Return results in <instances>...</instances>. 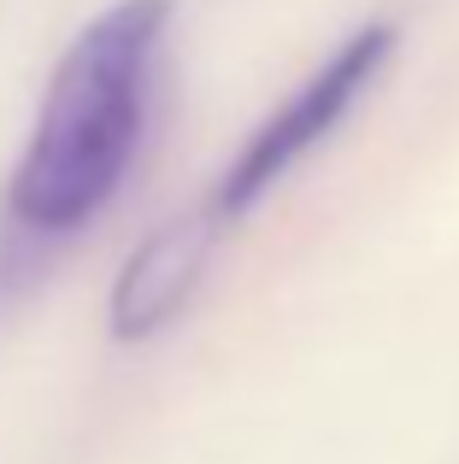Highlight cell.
I'll return each mask as SVG.
<instances>
[{
    "label": "cell",
    "mask_w": 459,
    "mask_h": 464,
    "mask_svg": "<svg viewBox=\"0 0 459 464\" xmlns=\"http://www.w3.org/2000/svg\"><path fill=\"white\" fill-rule=\"evenodd\" d=\"M171 24L177 0H112L65 42L30 141L0 188V212L12 224L71 247L118 200L148 141L153 77Z\"/></svg>",
    "instance_id": "obj_1"
},
{
    "label": "cell",
    "mask_w": 459,
    "mask_h": 464,
    "mask_svg": "<svg viewBox=\"0 0 459 464\" xmlns=\"http://www.w3.org/2000/svg\"><path fill=\"white\" fill-rule=\"evenodd\" d=\"M230 236L224 218L207 200L171 212L160 229L136 241L124 253L112 276V295H106V335L118 347H142V341L165 335L189 306H195L200 283H207V265L219 253V241Z\"/></svg>",
    "instance_id": "obj_3"
},
{
    "label": "cell",
    "mask_w": 459,
    "mask_h": 464,
    "mask_svg": "<svg viewBox=\"0 0 459 464\" xmlns=\"http://www.w3.org/2000/svg\"><path fill=\"white\" fill-rule=\"evenodd\" d=\"M59 253H65L59 241L30 236L24 224H12V218L0 212V306H18V300L47 276V265H54Z\"/></svg>",
    "instance_id": "obj_4"
},
{
    "label": "cell",
    "mask_w": 459,
    "mask_h": 464,
    "mask_svg": "<svg viewBox=\"0 0 459 464\" xmlns=\"http://www.w3.org/2000/svg\"><path fill=\"white\" fill-rule=\"evenodd\" d=\"M395 42H401L395 24H359L300 89H288L283 101H277V112H265L259 124L248 130V141L236 148V159L219 170V182H212V194H207V206L224 218V229H236L300 159H312L347 124V112H354V106L377 89V77L389 71Z\"/></svg>",
    "instance_id": "obj_2"
}]
</instances>
